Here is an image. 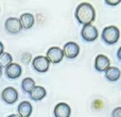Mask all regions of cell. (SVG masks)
Returning a JSON list of instances; mask_svg holds the SVG:
<instances>
[{
  "label": "cell",
  "mask_w": 121,
  "mask_h": 117,
  "mask_svg": "<svg viewBox=\"0 0 121 117\" xmlns=\"http://www.w3.org/2000/svg\"><path fill=\"white\" fill-rule=\"evenodd\" d=\"M32 67L35 71L39 73H44L47 72L49 70V67H50V62L48 61V58L44 55H38L35 57L32 60Z\"/></svg>",
  "instance_id": "obj_3"
},
{
  "label": "cell",
  "mask_w": 121,
  "mask_h": 117,
  "mask_svg": "<svg viewBox=\"0 0 121 117\" xmlns=\"http://www.w3.org/2000/svg\"><path fill=\"white\" fill-rule=\"evenodd\" d=\"M19 21H20V25L22 27V29H31L34 25V16L30 13H25L19 17Z\"/></svg>",
  "instance_id": "obj_15"
},
{
  "label": "cell",
  "mask_w": 121,
  "mask_h": 117,
  "mask_svg": "<svg viewBox=\"0 0 121 117\" xmlns=\"http://www.w3.org/2000/svg\"><path fill=\"white\" fill-rule=\"evenodd\" d=\"M3 50H4V46H3V44L0 42V54H2V53L4 52Z\"/></svg>",
  "instance_id": "obj_21"
},
{
  "label": "cell",
  "mask_w": 121,
  "mask_h": 117,
  "mask_svg": "<svg viewBox=\"0 0 121 117\" xmlns=\"http://www.w3.org/2000/svg\"><path fill=\"white\" fill-rule=\"evenodd\" d=\"M120 2H121V0H116V1H112V0H105V4H107V5H112V6L118 5Z\"/></svg>",
  "instance_id": "obj_19"
},
{
  "label": "cell",
  "mask_w": 121,
  "mask_h": 117,
  "mask_svg": "<svg viewBox=\"0 0 121 117\" xmlns=\"http://www.w3.org/2000/svg\"><path fill=\"white\" fill-rule=\"evenodd\" d=\"M121 77V70L118 67L109 66L105 71V78L109 82H116L120 79Z\"/></svg>",
  "instance_id": "obj_13"
},
{
  "label": "cell",
  "mask_w": 121,
  "mask_h": 117,
  "mask_svg": "<svg viewBox=\"0 0 121 117\" xmlns=\"http://www.w3.org/2000/svg\"><path fill=\"white\" fill-rule=\"evenodd\" d=\"M117 58L119 61H121V47L118 49V51H117Z\"/></svg>",
  "instance_id": "obj_20"
},
{
  "label": "cell",
  "mask_w": 121,
  "mask_h": 117,
  "mask_svg": "<svg viewBox=\"0 0 121 117\" xmlns=\"http://www.w3.org/2000/svg\"><path fill=\"white\" fill-rule=\"evenodd\" d=\"M19 117H20V116H19Z\"/></svg>",
  "instance_id": "obj_24"
},
{
  "label": "cell",
  "mask_w": 121,
  "mask_h": 117,
  "mask_svg": "<svg viewBox=\"0 0 121 117\" xmlns=\"http://www.w3.org/2000/svg\"><path fill=\"white\" fill-rule=\"evenodd\" d=\"M32 111H33L32 104L28 101L20 102L18 108H17V112H18V115L20 117H30L32 114Z\"/></svg>",
  "instance_id": "obj_14"
},
{
  "label": "cell",
  "mask_w": 121,
  "mask_h": 117,
  "mask_svg": "<svg viewBox=\"0 0 121 117\" xmlns=\"http://www.w3.org/2000/svg\"><path fill=\"white\" fill-rule=\"evenodd\" d=\"M112 117H121V107H118L113 110V112H112Z\"/></svg>",
  "instance_id": "obj_18"
},
{
  "label": "cell",
  "mask_w": 121,
  "mask_h": 117,
  "mask_svg": "<svg viewBox=\"0 0 121 117\" xmlns=\"http://www.w3.org/2000/svg\"><path fill=\"white\" fill-rule=\"evenodd\" d=\"M47 95V90L45 87L43 86H38V85H35V87L31 90V93L29 94V97L31 100L33 101H40L46 97Z\"/></svg>",
  "instance_id": "obj_12"
},
{
  "label": "cell",
  "mask_w": 121,
  "mask_h": 117,
  "mask_svg": "<svg viewBox=\"0 0 121 117\" xmlns=\"http://www.w3.org/2000/svg\"><path fill=\"white\" fill-rule=\"evenodd\" d=\"M8 117H19L18 114H11V115H9Z\"/></svg>",
  "instance_id": "obj_22"
},
{
  "label": "cell",
  "mask_w": 121,
  "mask_h": 117,
  "mask_svg": "<svg viewBox=\"0 0 121 117\" xmlns=\"http://www.w3.org/2000/svg\"><path fill=\"white\" fill-rule=\"evenodd\" d=\"M101 38L106 45H115L120 38V30L116 26H107L101 33Z\"/></svg>",
  "instance_id": "obj_2"
},
{
  "label": "cell",
  "mask_w": 121,
  "mask_h": 117,
  "mask_svg": "<svg viewBox=\"0 0 121 117\" xmlns=\"http://www.w3.org/2000/svg\"><path fill=\"white\" fill-rule=\"evenodd\" d=\"M64 57H66L68 60H73L79 55L80 53V46L74 42H68L63 47Z\"/></svg>",
  "instance_id": "obj_6"
},
{
  "label": "cell",
  "mask_w": 121,
  "mask_h": 117,
  "mask_svg": "<svg viewBox=\"0 0 121 117\" xmlns=\"http://www.w3.org/2000/svg\"><path fill=\"white\" fill-rule=\"evenodd\" d=\"M74 17L77 21L82 26L91 25L96 19V11L94 6L88 2H82L77 6L74 11Z\"/></svg>",
  "instance_id": "obj_1"
},
{
  "label": "cell",
  "mask_w": 121,
  "mask_h": 117,
  "mask_svg": "<svg viewBox=\"0 0 121 117\" xmlns=\"http://www.w3.org/2000/svg\"><path fill=\"white\" fill-rule=\"evenodd\" d=\"M53 114H54V117H70L71 108L67 103L60 102L55 105Z\"/></svg>",
  "instance_id": "obj_11"
},
{
  "label": "cell",
  "mask_w": 121,
  "mask_h": 117,
  "mask_svg": "<svg viewBox=\"0 0 121 117\" xmlns=\"http://www.w3.org/2000/svg\"><path fill=\"white\" fill-rule=\"evenodd\" d=\"M98 29L92 25H86L83 26L81 30V36L85 42L87 43H92L98 38Z\"/></svg>",
  "instance_id": "obj_4"
},
{
  "label": "cell",
  "mask_w": 121,
  "mask_h": 117,
  "mask_svg": "<svg viewBox=\"0 0 121 117\" xmlns=\"http://www.w3.org/2000/svg\"><path fill=\"white\" fill-rule=\"evenodd\" d=\"M34 87H35V81L32 78H25L21 82V88L27 94H30Z\"/></svg>",
  "instance_id": "obj_16"
},
{
  "label": "cell",
  "mask_w": 121,
  "mask_h": 117,
  "mask_svg": "<svg viewBox=\"0 0 121 117\" xmlns=\"http://www.w3.org/2000/svg\"><path fill=\"white\" fill-rule=\"evenodd\" d=\"M12 63H13V58L10 53L3 52L2 54H0V67L1 68H6Z\"/></svg>",
  "instance_id": "obj_17"
},
{
  "label": "cell",
  "mask_w": 121,
  "mask_h": 117,
  "mask_svg": "<svg viewBox=\"0 0 121 117\" xmlns=\"http://www.w3.org/2000/svg\"><path fill=\"white\" fill-rule=\"evenodd\" d=\"M1 99L6 104H13V103H15L18 100V92L16 90V88L12 87V86H9V87L4 88L2 90Z\"/></svg>",
  "instance_id": "obj_7"
},
{
  "label": "cell",
  "mask_w": 121,
  "mask_h": 117,
  "mask_svg": "<svg viewBox=\"0 0 121 117\" xmlns=\"http://www.w3.org/2000/svg\"><path fill=\"white\" fill-rule=\"evenodd\" d=\"M46 58L52 64H59V63L62 62L63 58H64L63 49H60V47H51L47 51Z\"/></svg>",
  "instance_id": "obj_8"
},
{
  "label": "cell",
  "mask_w": 121,
  "mask_h": 117,
  "mask_svg": "<svg viewBox=\"0 0 121 117\" xmlns=\"http://www.w3.org/2000/svg\"><path fill=\"white\" fill-rule=\"evenodd\" d=\"M22 73V68L19 64L17 63H12L11 65H9L5 68V76L6 78L11 80H15L17 78H19Z\"/></svg>",
  "instance_id": "obj_10"
},
{
  "label": "cell",
  "mask_w": 121,
  "mask_h": 117,
  "mask_svg": "<svg viewBox=\"0 0 121 117\" xmlns=\"http://www.w3.org/2000/svg\"><path fill=\"white\" fill-rule=\"evenodd\" d=\"M111 65V60L104 54H98L95 60V69L98 72H105Z\"/></svg>",
  "instance_id": "obj_9"
},
{
  "label": "cell",
  "mask_w": 121,
  "mask_h": 117,
  "mask_svg": "<svg viewBox=\"0 0 121 117\" xmlns=\"http://www.w3.org/2000/svg\"><path fill=\"white\" fill-rule=\"evenodd\" d=\"M4 29L10 34H17L22 30V27L20 25L19 18L16 17H9L4 22Z\"/></svg>",
  "instance_id": "obj_5"
},
{
  "label": "cell",
  "mask_w": 121,
  "mask_h": 117,
  "mask_svg": "<svg viewBox=\"0 0 121 117\" xmlns=\"http://www.w3.org/2000/svg\"><path fill=\"white\" fill-rule=\"evenodd\" d=\"M1 75H2V68L0 67V77H1Z\"/></svg>",
  "instance_id": "obj_23"
}]
</instances>
